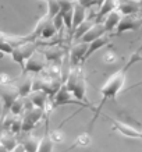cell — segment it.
I'll return each instance as SVG.
<instances>
[{"mask_svg":"<svg viewBox=\"0 0 142 152\" xmlns=\"http://www.w3.org/2000/svg\"><path fill=\"white\" fill-rule=\"evenodd\" d=\"M142 27V17H138V14H125L121 15L119 25L116 27L117 32L116 35L124 34L127 31H138Z\"/></svg>","mask_w":142,"mask_h":152,"instance_id":"cell-8","label":"cell"},{"mask_svg":"<svg viewBox=\"0 0 142 152\" xmlns=\"http://www.w3.org/2000/svg\"><path fill=\"white\" fill-rule=\"evenodd\" d=\"M32 80L28 73H23L21 78L18 80V84H15V87L18 88V92H20V96L23 98H27L29 95V92L32 91Z\"/></svg>","mask_w":142,"mask_h":152,"instance_id":"cell-18","label":"cell"},{"mask_svg":"<svg viewBox=\"0 0 142 152\" xmlns=\"http://www.w3.org/2000/svg\"><path fill=\"white\" fill-rule=\"evenodd\" d=\"M9 152H25V148H24V145L21 142H18L11 151H9Z\"/></svg>","mask_w":142,"mask_h":152,"instance_id":"cell-32","label":"cell"},{"mask_svg":"<svg viewBox=\"0 0 142 152\" xmlns=\"http://www.w3.org/2000/svg\"><path fill=\"white\" fill-rule=\"evenodd\" d=\"M38 48H39V42H36V41H24L13 49V52H11V59H13L17 64H20L21 70H24L27 59L28 57H31V56L38 50Z\"/></svg>","mask_w":142,"mask_h":152,"instance_id":"cell-5","label":"cell"},{"mask_svg":"<svg viewBox=\"0 0 142 152\" xmlns=\"http://www.w3.org/2000/svg\"><path fill=\"white\" fill-rule=\"evenodd\" d=\"M47 106V105H46ZM50 109H53V106H49L47 110H46V116H45V133H43V137L39 141V148H38V152H53V140H52V135L49 133V112Z\"/></svg>","mask_w":142,"mask_h":152,"instance_id":"cell-11","label":"cell"},{"mask_svg":"<svg viewBox=\"0 0 142 152\" xmlns=\"http://www.w3.org/2000/svg\"><path fill=\"white\" fill-rule=\"evenodd\" d=\"M85 15H87V9L82 4H79L77 0L74 3V20H73V32L74 29L79 25V24L85 21Z\"/></svg>","mask_w":142,"mask_h":152,"instance_id":"cell-22","label":"cell"},{"mask_svg":"<svg viewBox=\"0 0 142 152\" xmlns=\"http://www.w3.org/2000/svg\"><path fill=\"white\" fill-rule=\"evenodd\" d=\"M117 9H119V11L123 15H125V14H139L142 10V1H137V0H120Z\"/></svg>","mask_w":142,"mask_h":152,"instance_id":"cell-13","label":"cell"},{"mask_svg":"<svg viewBox=\"0 0 142 152\" xmlns=\"http://www.w3.org/2000/svg\"><path fill=\"white\" fill-rule=\"evenodd\" d=\"M39 141L35 135H28L21 141V144L25 148V152H38V148H39Z\"/></svg>","mask_w":142,"mask_h":152,"instance_id":"cell-25","label":"cell"},{"mask_svg":"<svg viewBox=\"0 0 142 152\" xmlns=\"http://www.w3.org/2000/svg\"><path fill=\"white\" fill-rule=\"evenodd\" d=\"M61 105H78V106H81V109H91L93 112L96 109V106L89 105V103H85V102L77 99L64 84L60 87V89L57 91L55 98L52 99V106L53 107H57V106H61Z\"/></svg>","mask_w":142,"mask_h":152,"instance_id":"cell-3","label":"cell"},{"mask_svg":"<svg viewBox=\"0 0 142 152\" xmlns=\"http://www.w3.org/2000/svg\"><path fill=\"white\" fill-rule=\"evenodd\" d=\"M79 4H82L85 9H91L92 6H96L99 3V0H77Z\"/></svg>","mask_w":142,"mask_h":152,"instance_id":"cell-31","label":"cell"},{"mask_svg":"<svg viewBox=\"0 0 142 152\" xmlns=\"http://www.w3.org/2000/svg\"><path fill=\"white\" fill-rule=\"evenodd\" d=\"M107 32L105 28V24L102 23V21H96V23L93 24L89 29H88L87 32L84 34V37L79 39V41L82 42H87V43H89V42H92L93 39H96V38L102 37V35H105V34Z\"/></svg>","mask_w":142,"mask_h":152,"instance_id":"cell-14","label":"cell"},{"mask_svg":"<svg viewBox=\"0 0 142 152\" xmlns=\"http://www.w3.org/2000/svg\"><path fill=\"white\" fill-rule=\"evenodd\" d=\"M106 120L111 123V129L114 130V131H119L124 137L142 140V130H138L137 127H134V126L128 124V123H123V121H120V120L111 119L109 116H106Z\"/></svg>","mask_w":142,"mask_h":152,"instance_id":"cell-9","label":"cell"},{"mask_svg":"<svg viewBox=\"0 0 142 152\" xmlns=\"http://www.w3.org/2000/svg\"><path fill=\"white\" fill-rule=\"evenodd\" d=\"M46 3H47V13H46V15L50 17V18H53L56 14L60 11L59 0H46Z\"/></svg>","mask_w":142,"mask_h":152,"instance_id":"cell-27","label":"cell"},{"mask_svg":"<svg viewBox=\"0 0 142 152\" xmlns=\"http://www.w3.org/2000/svg\"><path fill=\"white\" fill-rule=\"evenodd\" d=\"M25 106H27L25 99H24L23 96H18L15 101H14L11 107H10V113H13L14 116H21V113L25 112Z\"/></svg>","mask_w":142,"mask_h":152,"instance_id":"cell-26","label":"cell"},{"mask_svg":"<svg viewBox=\"0 0 142 152\" xmlns=\"http://www.w3.org/2000/svg\"><path fill=\"white\" fill-rule=\"evenodd\" d=\"M24 41H25V37H9L6 34L0 32V52L6 55H11L14 48Z\"/></svg>","mask_w":142,"mask_h":152,"instance_id":"cell-12","label":"cell"},{"mask_svg":"<svg viewBox=\"0 0 142 152\" xmlns=\"http://www.w3.org/2000/svg\"><path fill=\"white\" fill-rule=\"evenodd\" d=\"M47 67V60H46L45 55L41 50H36L31 57H28L25 61V67H24L23 73H42L45 71V69Z\"/></svg>","mask_w":142,"mask_h":152,"instance_id":"cell-7","label":"cell"},{"mask_svg":"<svg viewBox=\"0 0 142 152\" xmlns=\"http://www.w3.org/2000/svg\"><path fill=\"white\" fill-rule=\"evenodd\" d=\"M139 60H142V45L138 48L137 50L134 52L133 55L130 56V59L124 63L123 67H121L120 70H117L114 74H111L109 78L106 80V83L100 87L102 99H100V102H99V105L96 106L95 112H93V115L95 116L92 117L91 121H89V124H88V133H91L92 131L96 119L100 116L103 106H105L109 101H111V99H116V96L119 95V92L123 89L124 83H125V78H127V74H128L130 69H131L135 63H138Z\"/></svg>","mask_w":142,"mask_h":152,"instance_id":"cell-1","label":"cell"},{"mask_svg":"<svg viewBox=\"0 0 142 152\" xmlns=\"http://www.w3.org/2000/svg\"><path fill=\"white\" fill-rule=\"evenodd\" d=\"M87 49H88V43L87 42H82V41L74 43L73 46L70 48L68 57H70L71 67H75V66L82 64L84 57H85V53H87Z\"/></svg>","mask_w":142,"mask_h":152,"instance_id":"cell-10","label":"cell"},{"mask_svg":"<svg viewBox=\"0 0 142 152\" xmlns=\"http://www.w3.org/2000/svg\"><path fill=\"white\" fill-rule=\"evenodd\" d=\"M0 152H9V151H7V149H6V148L3 147L1 144H0Z\"/></svg>","mask_w":142,"mask_h":152,"instance_id":"cell-33","label":"cell"},{"mask_svg":"<svg viewBox=\"0 0 142 152\" xmlns=\"http://www.w3.org/2000/svg\"><path fill=\"white\" fill-rule=\"evenodd\" d=\"M41 52L45 55V57H46L47 61L60 64V63H61V59H63V56H64V53L67 50L60 49V48H47V49H43V50H41Z\"/></svg>","mask_w":142,"mask_h":152,"instance_id":"cell-20","label":"cell"},{"mask_svg":"<svg viewBox=\"0 0 142 152\" xmlns=\"http://www.w3.org/2000/svg\"><path fill=\"white\" fill-rule=\"evenodd\" d=\"M120 0H103L100 4H99V10L98 13L95 14V18L96 21H100L103 17H106L110 11H113L114 9H117Z\"/></svg>","mask_w":142,"mask_h":152,"instance_id":"cell-17","label":"cell"},{"mask_svg":"<svg viewBox=\"0 0 142 152\" xmlns=\"http://www.w3.org/2000/svg\"><path fill=\"white\" fill-rule=\"evenodd\" d=\"M137 1H141V0H137Z\"/></svg>","mask_w":142,"mask_h":152,"instance_id":"cell-36","label":"cell"},{"mask_svg":"<svg viewBox=\"0 0 142 152\" xmlns=\"http://www.w3.org/2000/svg\"><path fill=\"white\" fill-rule=\"evenodd\" d=\"M1 134H3V130L0 129V141H1Z\"/></svg>","mask_w":142,"mask_h":152,"instance_id":"cell-35","label":"cell"},{"mask_svg":"<svg viewBox=\"0 0 142 152\" xmlns=\"http://www.w3.org/2000/svg\"><path fill=\"white\" fill-rule=\"evenodd\" d=\"M42 24V29H41V38L39 39H50L57 34V29L53 25V18L45 15L43 18L39 20Z\"/></svg>","mask_w":142,"mask_h":152,"instance_id":"cell-16","label":"cell"},{"mask_svg":"<svg viewBox=\"0 0 142 152\" xmlns=\"http://www.w3.org/2000/svg\"><path fill=\"white\" fill-rule=\"evenodd\" d=\"M139 85H142V81H139V83L134 84V85H131V88H135V87H139Z\"/></svg>","mask_w":142,"mask_h":152,"instance_id":"cell-34","label":"cell"},{"mask_svg":"<svg viewBox=\"0 0 142 152\" xmlns=\"http://www.w3.org/2000/svg\"><path fill=\"white\" fill-rule=\"evenodd\" d=\"M109 42H110V39H109V37H106V34L105 35H102V37H99V38H96V39H93L92 42H89V43H88L87 53H85V57H84V61H87L95 52L100 50L102 48L107 46Z\"/></svg>","mask_w":142,"mask_h":152,"instance_id":"cell-15","label":"cell"},{"mask_svg":"<svg viewBox=\"0 0 142 152\" xmlns=\"http://www.w3.org/2000/svg\"><path fill=\"white\" fill-rule=\"evenodd\" d=\"M64 85L73 92V95L77 99L92 105L91 102H88L87 99V78H85V75L82 73V66L81 64L71 69V71L68 74V78H67Z\"/></svg>","mask_w":142,"mask_h":152,"instance_id":"cell-2","label":"cell"},{"mask_svg":"<svg viewBox=\"0 0 142 152\" xmlns=\"http://www.w3.org/2000/svg\"><path fill=\"white\" fill-rule=\"evenodd\" d=\"M121 15H123V14L119 11V9H114L113 11H110V13L106 15L103 24H105V28H106V31H107V32L113 31V29L119 25L120 20H121Z\"/></svg>","mask_w":142,"mask_h":152,"instance_id":"cell-21","label":"cell"},{"mask_svg":"<svg viewBox=\"0 0 142 152\" xmlns=\"http://www.w3.org/2000/svg\"><path fill=\"white\" fill-rule=\"evenodd\" d=\"M21 129H23V117H20V116H14V120L11 126H10L9 131L13 134H18L21 133Z\"/></svg>","mask_w":142,"mask_h":152,"instance_id":"cell-28","label":"cell"},{"mask_svg":"<svg viewBox=\"0 0 142 152\" xmlns=\"http://www.w3.org/2000/svg\"><path fill=\"white\" fill-rule=\"evenodd\" d=\"M93 21H92L91 18H88V20H85V21H82V23L79 24L75 29H74V32H73V41H79L81 38L84 37V34L87 32L88 29L93 25Z\"/></svg>","mask_w":142,"mask_h":152,"instance_id":"cell-23","label":"cell"},{"mask_svg":"<svg viewBox=\"0 0 142 152\" xmlns=\"http://www.w3.org/2000/svg\"><path fill=\"white\" fill-rule=\"evenodd\" d=\"M18 96L20 92L18 88L15 87V84H10V81H0V101H1V105H3L0 120L9 115L10 107Z\"/></svg>","mask_w":142,"mask_h":152,"instance_id":"cell-4","label":"cell"},{"mask_svg":"<svg viewBox=\"0 0 142 152\" xmlns=\"http://www.w3.org/2000/svg\"><path fill=\"white\" fill-rule=\"evenodd\" d=\"M47 98H49V95H47L45 91H41V89H33V91H31L29 95H28V99L32 102V105L36 106V107H42V109L46 107Z\"/></svg>","mask_w":142,"mask_h":152,"instance_id":"cell-19","label":"cell"},{"mask_svg":"<svg viewBox=\"0 0 142 152\" xmlns=\"http://www.w3.org/2000/svg\"><path fill=\"white\" fill-rule=\"evenodd\" d=\"M14 135H15V134L10 133V131L1 134V141H0V144H1V145H3L7 151H11V149H13V148L18 144V140L15 138Z\"/></svg>","mask_w":142,"mask_h":152,"instance_id":"cell-24","label":"cell"},{"mask_svg":"<svg viewBox=\"0 0 142 152\" xmlns=\"http://www.w3.org/2000/svg\"><path fill=\"white\" fill-rule=\"evenodd\" d=\"M45 116H46V112H45V109H42V107L31 106V107L25 109L24 116H23V129H21V131H23V133L31 131Z\"/></svg>","mask_w":142,"mask_h":152,"instance_id":"cell-6","label":"cell"},{"mask_svg":"<svg viewBox=\"0 0 142 152\" xmlns=\"http://www.w3.org/2000/svg\"><path fill=\"white\" fill-rule=\"evenodd\" d=\"M53 25L56 27L57 32H61V31L64 29V18H63V14H61V11H59V13L53 17Z\"/></svg>","mask_w":142,"mask_h":152,"instance_id":"cell-29","label":"cell"},{"mask_svg":"<svg viewBox=\"0 0 142 152\" xmlns=\"http://www.w3.org/2000/svg\"><path fill=\"white\" fill-rule=\"evenodd\" d=\"M89 135H91V133H85L82 134V135H79L77 140V142L74 144L75 147H87L88 144H89Z\"/></svg>","mask_w":142,"mask_h":152,"instance_id":"cell-30","label":"cell"},{"mask_svg":"<svg viewBox=\"0 0 142 152\" xmlns=\"http://www.w3.org/2000/svg\"><path fill=\"white\" fill-rule=\"evenodd\" d=\"M141 1H142V0H141Z\"/></svg>","mask_w":142,"mask_h":152,"instance_id":"cell-37","label":"cell"}]
</instances>
